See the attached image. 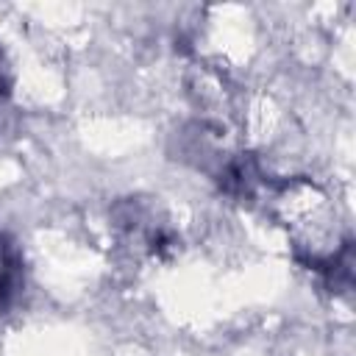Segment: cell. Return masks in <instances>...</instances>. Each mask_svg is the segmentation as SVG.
I'll use <instances>...</instances> for the list:
<instances>
[{"mask_svg": "<svg viewBox=\"0 0 356 356\" xmlns=\"http://www.w3.org/2000/svg\"><path fill=\"white\" fill-rule=\"evenodd\" d=\"M8 86H11V78H8V64L3 58V50H0V97L8 95Z\"/></svg>", "mask_w": 356, "mask_h": 356, "instance_id": "obj_2", "label": "cell"}, {"mask_svg": "<svg viewBox=\"0 0 356 356\" xmlns=\"http://www.w3.org/2000/svg\"><path fill=\"white\" fill-rule=\"evenodd\" d=\"M22 286V256L17 245L0 234V309H6Z\"/></svg>", "mask_w": 356, "mask_h": 356, "instance_id": "obj_1", "label": "cell"}]
</instances>
